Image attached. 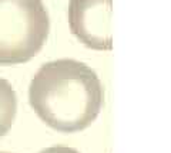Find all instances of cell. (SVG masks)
Instances as JSON below:
<instances>
[{"instance_id": "obj_1", "label": "cell", "mask_w": 171, "mask_h": 153, "mask_svg": "<svg viewBox=\"0 0 171 153\" xmlns=\"http://www.w3.org/2000/svg\"><path fill=\"white\" fill-rule=\"evenodd\" d=\"M29 102L46 125L73 133L98 116L104 91L97 74L76 60H56L39 69L29 88Z\"/></svg>"}, {"instance_id": "obj_2", "label": "cell", "mask_w": 171, "mask_h": 153, "mask_svg": "<svg viewBox=\"0 0 171 153\" xmlns=\"http://www.w3.org/2000/svg\"><path fill=\"white\" fill-rule=\"evenodd\" d=\"M50 30L41 0H0V64L31 60L43 48Z\"/></svg>"}, {"instance_id": "obj_3", "label": "cell", "mask_w": 171, "mask_h": 153, "mask_svg": "<svg viewBox=\"0 0 171 153\" xmlns=\"http://www.w3.org/2000/svg\"><path fill=\"white\" fill-rule=\"evenodd\" d=\"M111 0H70L69 24L71 33L86 47L110 51L111 38Z\"/></svg>"}, {"instance_id": "obj_4", "label": "cell", "mask_w": 171, "mask_h": 153, "mask_svg": "<svg viewBox=\"0 0 171 153\" xmlns=\"http://www.w3.org/2000/svg\"><path fill=\"white\" fill-rule=\"evenodd\" d=\"M17 111L16 92L7 80L0 78V138L11 128Z\"/></svg>"}, {"instance_id": "obj_5", "label": "cell", "mask_w": 171, "mask_h": 153, "mask_svg": "<svg viewBox=\"0 0 171 153\" xmlns=\"http://www.w3.org/2000/svg\"><path fill=\"white\" fill-rule=\"evenodd\" d=\"M40 153H80L78 150L69 147V146H52L47 149H43Z\"/></svg>"}, {"instance_id": "obj_6", "label": "cell", "mask_w": 171, "mask_h": 153, "mask_svg": "<svg viewBox=\"0 0 171 153\" xmlns=\"http://www.w3.org/2000/svg\"><path fill=\"white\" fill-rule=\"evenodd\" d=\"M0 153H7V152H0Z\"/></svg>"}]
</instances>
